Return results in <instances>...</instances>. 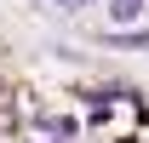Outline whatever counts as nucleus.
<instances>
[{
	"label": "nucleus",
	"mask_w": 149,
	"mask_h": 143,
	"mask_svg": "<svg viewBox=\"0 0 149 143\" xmlns=\"http://www.w3.org/2000/svg\"><path fill=\"white\" fill-rule=\"evenodd\" d=\"M138 12H143V0H109V17L115 23H132Z\"/></svg>",
	"instance_id": "nucleus-1"
},
{
	"label": "nucleus",
	"mask_w": 149,
	"mask_h": 143,
	"mask_svg": "<svg viewBox=\"0 0 149 143\" xmlns=\"http://www.w3.org/2000/svg\"><path fill=\"white\" fill-rule=\"evenodd\" d=\"M115 46H132V52H149V35H115Z\"/></svg>",
	"instance_id": "nucleus-2"
}]
</instances>
